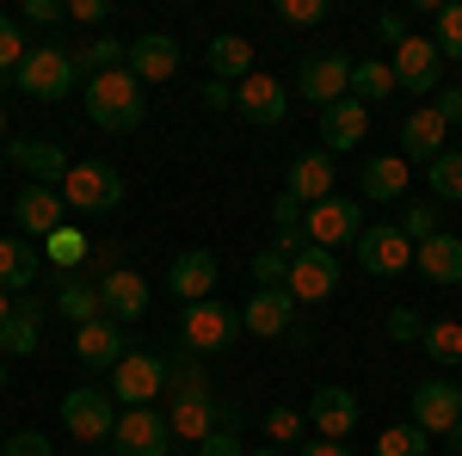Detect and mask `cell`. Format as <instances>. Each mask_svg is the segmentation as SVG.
Returning a JSON list of instances; mask_svg holds the SVG:
<instances>
[{
	"mask_svg": "<svg viewBox=\"0 0 462 456\" xmlns=\"http://www.w3.org/2000/svg\"><path fill=\"white\" fill-rule=\"evenodd\" d=\"M87 117L111 130V136H124V130H143L148 117V99H143V80L130 69H111V74H93L87 80Z\"/></svg>",
	"mask_w": 462,
	"mask_h": 456,
	"instance_id": "1",
	"label": "cell"
},
{
	"mask_svg": "<svg viewBox=\"0 0 462 456\" xmlns=\"http://www.w3.org/2000/svg\"><path fill=\"white\" fill-rule=\"evenodd\" d=\"M13 80H19L25 99H69L74 87H87V69L62 43H37V50H25V62H19Z\"/></svg>",
	"mask_w": 462,
	"mask_h": 456,
	"instance_id": "2",
	"label": "cell"
},
{
	"mask_svg": "<svg viewBox=\"0 0 462 456\" xmlns=\"http://www.w3.org/2000/svg\"><path fill=\"white\" fill-rule=\"evenodd\" d=\"M241 333H247V327H241V315H235L222 296H210V302H185V315H179V346L198 351V358L228 351Z\"/></svg>",
	"mask_w": 462,
	"mask_h": 456,
	"instance_id": "3",
	"label": "cell"
},
{
	"mask_svg": "<svg viewBox=\"0 0 462 456\" xmlns=\"http://www.w3.org/2000/svg\"><path fill=\"white\" fill-rule=\"evenodd\" d=\"M56 191H62L69 210L99 216V210H117V204H124V173H117L111 161H74L69 179H62Z\"/></svg>",
	"mask_w": 462,
	"mask_h": 456,
	"instance_id": "4",
	"label": "cell"
},
{
	"mask_svg": "<svg viewBox=\"0 0 462 456\" xmlns=\"http://www.w3.org/2000/svg\"><path fill=\"white\" fill-rule=\"evenodd\" d=\"M62 425H69V438H80V444H111V432H117L111 388H69L62 395Z\"/></svg>",
	"mask_w": 462,
	"mask_h": 456,
	"instance_id": "5",
	"label": "cell"
},
{
	"mask_svg": "<svg viewBox=\"0 0 462 456\" xmlns=\"http://www.w3.org/2000/svg\"><path fill=\"white\" fill-rule=\"evenodd\" d=\"M111 395H117L124 407H154V395H167V358L130 346L124 364L111 370Z\"/></svg>",
	"mask_w": 462,
	"mask_h": 456,
	"instance_id": "6",
	"label": "cell"
},
{
	"mask_svg": "<svg viewBox=\"0 0 462 456\" xmlns=\"http://www.w3.org/2000/svg\"><path fill=\"white\" fill-rule=\"evenodd\" d=\"M111 451L117 456H167L173 451V425L161 407H124L117 432H111Z\"/></svg>",
	"mask_w": 462,
	"mask_h": 456,
	"instance_id": "7",
	"label": "cell"
},
{
	"mask_svg": "<svg viewBox=\"0 0 462 456\" xmlns=\"http://www.w3.org/2000/svg\"><path fill=\"white\" fill-rule=\"evenodd\" d=\"M302 235H309V247H357V235H364V210H357L352 198H320V204H309L302 210Z\"/></svg>",
	"mask_w": 462,
	"mask_h": 456,
	"instance_id": "8",
	"label": "cell"
},
{
	"mask_svg": "<svg viewBox=\"0 0 462 456\" xmlns=\"http://www.w3.org/2000/svg\"><path fill=\"white\" fill-rule=\"evenodd\" d=\"M296 93L315 99L320 111L339 106V99H352V56H339V50L302 56V69H296Z\"/></svg>",
	"mask_w": 462,
	"mask_h": 456,
	"instance_id": "9",
	"label": "cell"
},
{
	"mask_svg": "<svg viewBox=\"0 0 462 456\" xmlns=\"http://www.w3.org/2000/svg\"><path fill=\"white\" fill-rule=\"evenodd\" d=\"M413 425H420L426 438H450V432L462 425V383L431 377V383L413 388Z\"/></svg>",
	"mask_w": 462,
	"mask_h": 456,
	"instance_id": "10",
	"label": "cell"
},
{
	"mask_svg": "<svg viewBox=\"0 0 462 456\" xmlns=\"http://www.w3.org/2000/svg\"><path fill=\"white\" fill-rule=\"evenodd\" d=\"M62 222H69V204H62L56 185H25V191L13 198V228H19L25 241H50Z\"/></svg>",
	"mask_w": 462,
	"mask_h": 456,
	"instance_id": "11",
	"label": "cell"
},
{
	"mask_svg": "<svg viewBox=\"0 0 462 456\" xmlns=\"http://www.w3.org/2000/svg\"><path fill=\"white\" fill-rule=\"evenodd\" d=\"M357 265H364L370 278H401V272L413 265V241H407L394 222H376V228L357 235Z\"/></svg>",
	"mask_w": 462,
	"mask_h": 456,
	"instance_id": "12",
	"label": "cell"
},
{
	"mask_svg": "<svg viewBox=\"0 0 462 456\" xmlns=\"http://www.w3.org/2000/svg\"><path fill=\"white\" fill-rule=\"evenodd\" d=\"M394 87H407L413 99L420 93H431L438 87V69H444V56H438V43L431 37H420V32H407V43H394Z\"/></svg>",
	"mask_w": 462,
	"mask_h": 456,
	"instance_id": "13",
	"label": "cell"
},
{
	"mask_svg": "<svg viewBox=\"0 0 462 456\" xmlns=\"http://www.w3.org/2000/svg\"><path fill=\"white\" fill-rule=\"evenodd\" d=\"M296 302H327L333 290H339V259L327 253V247H309V253H296L290 259V284H284Z\"/></svg>",
	"mask_w": 462,
	"mask_h": 456,
	"instance_id": "14",
	"label": "cell"
},
{
	"mask_svg": "<svg viewBox=\"0 0 462 456\" xmlns=\"http://www.w3.org/2000/svg\"><path fill=\"white\" fill-rule=\"evenodd\" d=\"M124 351H130V340H124V327H117L111 315L74 327V358H80L87 370H117V364H124Z\"/></svg>",
	"mask_w": 462,
	"mask_h": 456,
	"instance_id": "15",
	"label": "cell"
},
{
	"mask_svg": "<svg viewBox=\"0 0 462 456\" xmlns=\"http://www.w3.org/2000/svg\"><path fill=\"white\" fill-rule=\"evenodd\" d=\"M216 278H222V265H216L210 247H185L173 259V272H167V290L185 296V302H210L216 296Z\"/></svg>",
	"mask_w": 462,
	"mask_h": 456,
	"instance_id": "16",
	"label": "cell"
},
{
	"mask_svg": "<svg viewBox=\"0 0 462 456\" xmlns=\"http://www.w3.org/2000/svg\"><path fill=\"white\" fill-rule=\"evenodd\" d=\"M6 161L19 167V173H32V185H62L69 179V148H56V142L43 136H25V142H6Z\"/></svg>",
	"mask_w": 462,
	"mask_h": 456,
	"instance_id": "17",
	"label": "cell"
},
{
	"mask_svg": "<svg viewBox=\"0 0 462 456\" xmlns=\"http://www.w3.org/2000/svg\"><path fill=\"white\" fill-rule=\"evenodd\" d=\"M235 111L247 117V124H284V111H290V93H284V80H272V74H247L241 87H235Z\"/></svg>",
	"mask_w": 462,
	"mask_h": 456,
	"instance_id": "18",
	"label": "cell"
},
{
	"mask_svg": "<svg viewBox=\"0 0 462 456\" xmlns=\"http://www.w3.org/2000/svg\"><path fill=\"white\" fill-rule=\"evenodd\" d=\"M241 327L259 333V340H284L290 327H296V296L290 290H253L247 309H241Z\"/></svg>",
	"mask_w": 462,
	"mask_h": 456,
	"instance_id": "19",
	"label": "cell"
},
{
	"mask_svg": "<svg viewBox=\"0 0 462 456\" xmlns=\"http://www.w3.org/2000/svg\"><path fill=\"white\" fill-rule=\"evenodd\" d=\"M309 425H315V438L346 444V438L357 432V395H352V388H315V401H309Z\"/></svg>",
	"mask_w": 462,
	"mask_h": 456,
	"instance_id": "20",
	"label": "cell"
},
{
	"mask_svg": "<svg viewBox=\"0 0 462 456\" xmlns=\"http://www.w3.org/2000/svg\"><path fill=\"white\" fill-rule=\"evenodd\" d=\"M99 309H106L117 327H130V321H143L148 315V278L143 272H111V278H99Z\"/></svg>",
	"mask_w": 462,
	"mask_h": 456,
	"instance_id": "21",
	"label": "cell"
},
{
	"mask_svg": "<svg viewBox=\"0 0 462 456\" xmlns=\"http://www.w3.org/2000/svg\"><path fill=\"white\" fill-rule=\"evenodd\" d=\"M124 69L136 74L143 87H154V80H173V74H179V43H173L167 32H148V37H136V43H130V62H124Z\"/></svg>",
	"mask_w": 462,
	"mask_h": 456,
	"instance_id": "22",
	"label": "cell"
},
{
	"mask_svg": "<svg viewBox=\"0 0 462 456\" xmlns=\"http://www.w3.org/2000/svg\"><path fill=\"white\" fill-rule=\"evenodd\" d=\"M296 204H320V198H333V154L327 148H309V154H296L290 161V185H284Z\"/></svg>",
	"mask_w": 462,
	"mask_h": 456,
	"instance_id": "23",
	"label": "cell"
},
{
	"mask_svg": "<svg viewBox=\"0 0 462 456\" xmlns=\"http://www.w3.org/2000/svg\"><path fill=\"white\" fill-rule=\"evenodd\" d=\"M364 136H370V106L339 99V106L320 111V148H327V154H333V148H357Z\"/></svg>",
	"mask_w": 462,
	"mask_h": 456,
	"instance_id": "24",
	"label": "cell"
},
{
	"mask_svg": "<svg viewBox=\"0 0 462 456\" xmlns=\"http://www.w3.org/2000/svg\"><path fill=\"white\" fill-rule=\"evenodd\" d=\"M56 315L74 321V327H87V321H99V278H80V272H56Z\"/></svg>",
	"mask_w": 462,
	"mask_h": 456,
	"instance_id": "25",
	"label": "cell"
},
{
	"mask_svg": "<svg viewBox=\"0 0 462 456\" xmlns=\"http://www.w3.org/2000/svg\"><path fill=\"white\" fill-rule=\"evenodd\" d=\"M37 272H43V253L25 247V235H0V290L6 296H25Z\"/></svg>",
	"mask_w": 462,
	"mask_h": 456,
	"instance_id": "26",
	"label": "cell"
},
{
	"mask_svg": "<svg viewBox=\"0 0 462 456\" xmlns=\"http://www.w3.org/2000/svg\"><path fill=\"white\" fill-rule=\"evenodd\" d=\"M444 130H450V124H444L431 106H420V111L401 117V148H407L413 161H426V167H431V161L444 154Z\"/></svg>",
	"mask_w": 462,
	"mask_h": 456,
	"instance_id": "27",
	"label": "cell"
},
{
	"mask_svg": "<svg viewBox=\"0 0 462 456\" xmlns=\"http://www.w3.org/2000/svg\"><path fill=\"white\" fill-rule=\"evenodd\" d=\"M357 191H364V198H376V204L407 198V161H401V154H370V161H364V173H357Z\"/></svg>",
	"mask_w": 462,
	"mask_h": 456,
	"instance_id": "28",
	"label": "cell"
},
{
	"mask_svg": "<svg viewBox=\"0 0 462 456\" xmlns=\"http://www.w3.org/2000/svg\"><path fill=\"white\" fill-rule=\"evenodd\" d=\"M413 265L431 284H462V235H431V241H420L413 247Z\"/></svg>",
	"mask_w": 462,
	"mask_h": 456,
	"instance_id": "29",
	"label": "cell"
},
{
	"mask_svg": "<svg viewBox=\"0 0 462 456\" xmlns=\"http://www.w3.org/2000/svg\"><path fill=\"white\" fill-rule=\"evenodd\" d=\"M167 425H173L179 444H204L216 432V395H185V401H173L167 407Z\"/></svg>",
	"mask_w": 462,
	"mask_h": 456,
	"instance_id": "30",
	"label": "cell"
},
{
	"mask_svg": "<svg viewBox=\"0 0 462 456\" xmlns=\"http://www.w3.org/2000/svg\"><path fill=\"white\" fill-rule=\"evenodd\" d=\"M37 321H43V302H37V296H19L13 315L0 321V351H6V358H32L37 351Z\"/></svg>",
	"mask_w": 462,
	"mask_h": 456,
	"instance_id": "31",
	"label": "cell"
},
{
	"mask_svg": "<svg viewBox=\"0 0 462 456\" xmlns=\"http://www.w3.org/2000/svg\"><path fill=\"white\" fill-rule=\"evenodd\" d=\"M210 80H247L253 74V43L241 32H222V37H210Z\"/></svg>",
	"mask_w": 462,
	"mask_h": 456,
	"instance_id": "32",
	"label": "cell"
},
{
	"mask_svg": "<svg viewBox=\"0 0 462 456\" xmlns=\"http://www.w3.org/2000/svg\"><path fill=\"white\" fill-rule=\"evenodd\" d=\"M389 93H394V69L389 62H376V56L352 62V99L357 106H376V99H389Z\"/></svg>",
	"mask_w": 462,
	"mask_h": 456,
	"instance_id": "33",
	"label": "cell"
},
{
	"mask_svg": "<svg viewBox=\"0 0 462 456\" xmlns=\"http://www.w3.org/2000/svg\"><path fill=\"white\" fill-rule=\"evenodd\" d=\"M43 259H50L56 272H80V259H93V241H87L80 228H69V222H62V228L43 241Z\"/></svg>",
	"mask_w": 462,
	"mask_h": 456,
	"instance_id": "34",
	"label": "cell"
},
{
	"mask_svg": "<svg viewBox=\"0 0 462 456\" xmlns=\"http://www.w3.org/2000/svg\"><path fill=\"white\" fill-rule=\"evenodd\" d=\"M167 395H173V401H185V395H210V383H204V358H198V351H173V358H167Z\"/></svg>",
	"mask_w": 462,
	"mask_h": 456,
	"instance_id": "35",
	"label": "cell"
},
{
	"mask_svg": "<svg viewBox=\"0 0 462 456\" xmlns=\"http://www.w3.org/2000/svg\"><path fill=\"white\" fill-rule=\"evenodd\" d=\"M426 179H431V198L438 204H462V148H444L426 167Z\"/></svg>",
	"mask_w": 462,
	"mask_h": 456,
	"instance_id": "36",
	"label": "cell"
},
{
	"mask_svg": "<svg viewBox=\"0 0 462 456\" xmlns=\"http://www.w3.org/2000/svg\"><path fill=\"white\" fill-rule=\"evenodd\" d=\"M431 43H438V56L444 62H462V0H450V6H431Z\"/></svg>",
	"mask_w": 462,
	"mask_h": 456,
	"instance_id": "37",
	"label": "cell"
},
{
	"mask_svg": "<svg viewBox=\"0 0 462 456\" xmlns=\"http://www.w3.org/2000/svg\"><path fill=\"white\" fill-rule=\"evenodd\" d=\"M420 346L431 351V364H444V370H457L462 364V321H431L426 340Z\"/></svg>",
	"mask_w": 462,
	"mask_h": 456,
	"instance_id": "38",
	"label": "cell"
},
{
	"mask_svg": "<svg viewBox=\"0 0 462 456\" xmlns=\"http://www.w3.org/2000/svg\"><path fill=\"white\" fill-rule=\"evenodd\" d=\"M376 456H431V438L413 420H401V425H389V432L376 438Z\"/></svg>",
	"mask_w": 462,
	"mask_h": 456,
	"instance_id": "39",
	"label": "cell"
},
{
	"mask_svg": "<svg viewBox=\"0 0 462 456\" xmlns=\"http://www.w3.org/2000/svg\"><path fill=\"white\" fill-rule=\"evenodd\" d=\"M247 272H253V284H259V290H284V284H290V259L278 253V247H259Z\"/></svg>",
	"mask_w": 462,
	"mask_h": 456,
	"instance_id": "40",
	"label": "cell"
},
{
	"mask_svg": "<svg viewBox=\"0 0 462 456\" xmlns=\"http://www.w3.org/2000/svg\"><path fill=\"white\" fill-rule=\"evenodd\" d=\"M394 228H401V235H407L413 247H420V241H431V235H444V228H438V204H407Z\"/></svg>",
	"mask_w": 462,
	"mask_h": 456,
	"instance_id": "41",
	"label": "cell"
},
{
	"mask_svg": "<svg viewBox=\"0 0 462 456\" xmlns=\"http://www.w3.org/2000/svg\"><path fill=\"white\" fill-rule=\"evenodd\" d=\"M302 425H309V414L272 407V414H265V438H272V444H302Z\"/></svg>",
	"mask_w": 462,
	"mask_h": 456,
	"instance_id": "42",
	"label": "cell"
},
{
	"mask_svg": "<svg viewBox=\"0 0 462 456\" xmlns=\"http://www.w3.org/2000/svg\"><path fill=\"white\" fill-rule=\"evenodd\" d=\"M19 50H25V32H19V19H6V13H0V80H13V74H19V62H25Z\"/></svg>",
	"mask_w": 462,
	"mask_h": 456,
	"instance_id": "43",
	"label": "cell"
},
{
	"mask_svg": "<svg viewBox=\"0 0 462 456\" xmlns=\"http://www.w3.org/2000/svg\"><path fill=\"white\" fill-rule=\"evenodd\" d=\"M327 13H333L327 0H278V19H284V25H320Z\"/></svg>",
	"mask_w": 462,
	"mask_h": 456,
	"instance_id": "44",
	"label": "cell"
},
{
	"mask_svg": "<svg viewBox=\"0 0 462 456\" xmlns=\"http://www.w3.org/2000/svg\"><path fill=\"white\" fill-rule=\"evenodd\" d=\"M0 456H56V444H50L43 432H13V438H6V451H0Z\"/></svg>",
	"mask_w": 462,
	"mask_h": 456,
	"instance_id": "45",
	"label": "cell"
},
{
	"mask_svg": "<svg viewBox=\"0 0 462 456\" xmlns=\"http://www.w3.org/2000/svg\"><path fill=\"white\" fill-rule=\"evenodd\" d=\"M389 340H426V321L413 309H389Z\"/></svg>",
	"mask_w": 462,
	"mask_h": 456,
	"instance_id": "46",
	"label": "cell"
},
{
	"mask_svg": "<svg viewBox=\"0 0 462 456\" xmlns=\"http://www.w3.org/2000/svg\"><path fill=\"white\" fill-rule=\"evenodd\" d=\"M198 456H247V444H241L235 432H210V438L198 444Z\"/></svg>",
	"mask_w": 462,
	"mask_h": 456,
	"instance_id": "47",
	"label": "cell"
},
{
	"mask_svg": "<svg viewBox=\"0 0 462 456\" xmlns=\"http://www.w3.org/2000/svg\"><path fill=\"white\" fill-rule=\"evenodd\" d=\"M302 210H309V204H296V198H278V204H272V222H278V228H302Z\"/></svg>",
	"mask_w": 462,
	"mask_h": 456,
	"instance_id": "48",
	"label": "cell"
},
{
	"mask_svg": "<svg viewBox=\"0 0 462 456\" xmlns=\"http://www.w3.org/2000/svg\"><path fill=\"white\" fill-rule=\"evenodd\" d=\"M25 19H32V25H56V19H69V6H56V0H25Z\"/></svg>",
	"mask_w": 462,
	"mask_h": 456,
	"instance_id": "49",
	"label": "cell"
},
{
	"mask_svg": "<svg viewBox=\"0 0 462 456\" xmlns=\"http://www.w3.org/2000/svg\"><path fill=\"white\" fill-rule=\"evenodd\" d=\"M198 99H204L210 111H235V87H228V80H210V87H204Z\"/></svg>",
	"mask_w": 462,
	"mask_h": 456,
	"instance_id": "50",
	"label": "cell"
},
{
	"mask_svg": "<svg viewBox=\"0 0 462 456\" xmlns=\"http://www.w3.org/2000/svg\"><path fill=\"white\" fill-rule=\"evenodd\" d=\"M438 117H444V124H462V87H444V93H438Z\"/></svg>",
	"mask_w": 462,
	"mask_h": 456,
	"instance_id": "51",
	"label": "cell"
},
{
	"mask_svg": "<svg viewBox=\"0 0 462 456\" xmlns=\"http://www.w3.org/2000/svg\"><path fill=\"white\" fill-rule=\"evenodd\" d=\"M376 32H383V43H407V19H401V13H383Z\"/></svg>",
	"mask_w": 462,
	"mask_h": 456,
	"instance_id": "52",
	"label": "cell"
},
{
	"mask_svg": "<svg viewBox=\"0 0 462 456\" xmlns=\"http://www.w3.org/2000/svg\"><path fill=\"white\" fill-rule=\"evenodd\" d=\"M69 19H80V25H99V19H106V0H74Z\"/></svg>",
	"mask_w": 462,
	"mask_h": 456,
	"instance_id": "53",
	"label": "cell"
},
{
	"mask_svg": "<svg viewBox=\"0 0 462 456\" xmlns=\"http://www.w3.org/2000/svg\"><path fill=\"white\" fill-rule=\"evenodd\" d=\"M296 456H352V444H333V438H320V444H296Z\"/></svg>",
	"mask_w": 462,
	"mask_h": 456,
	"instance_id": "54",
	"label": "cell"
},
{
	"mask_svg": "<svg viewBox=\"0 0 462 456\" xmlns=\"http://www.w3.org/2000/svg\"><path fill=\"white\" fill-rule=\"evenodd\" d=\"M247 456H284V451H278V444H259V451H247Z\"/></svg>",
	"mask_w": 462,
	"mask_h": 456,
	"instance_id": "55",
	"label": "cell"
},
{
	"mask_svg": "<svg viewBox=\"0 0 462 456\" xmlns=\"http://www.w3.org/2000/svg\"><path fill=\"white\" fill-rule=\"evenodd\" d=\"M6 315H13V296H6V290H0V321H6Z\"/></svg>",
	"mask_w": 462,
	"mask_h": 456,
	"instance_id": "56",
	"label": "cell"
},
{
	"mask_svg": "<svg viewBox=\"0 0 462 456\" xmlns=\"http://www.w3.org/2000/svg\"><path fill=\"white\" fill-rule=\"evenodd\" d=\"M450 444H457V456H462V425H457V432H450Z\"/></svg>",
	"mask_w": 462,
	"mask_h": 456,
	"instance_id": "57",
	"label": "cell"
},
{
	"mask_svg": "<svg viewBox=\"0 0 462 456\" xmlns=\"http://www.w3.org/2000/svg\"><path fill=\"white\" fill-rule=\"evenodd\" d=\"M0 136H6V106H0Z\"/></svg>",
	"mask_w": 462,
	"mask_h": 456,
	"instance_id": "58",
	"label": "cell"
},
{
	"mask_svg": "<svg viewBox=\"0 0 462 456\" xmlns=\"http://www.w3.org/2000/svg\"><path fill=\"white\" fill-rule=\"evenodd\" d=\"M0 388H6V364H0Z\"/></svg>",
	"mask_w": 462,
	"mask_h": 456,
	"instance_id": "59",
	"label": "cell"
},
{
	"mask_svg": "<svg viewBox=\"0 0 462 456\" xmlns=\"http://www.w3.org/2000/svg\"><path fill=\"white\" fill-rule=\"evenodd\" d=\"M0 173H6V154H0Z\"/></svg>",
	"mask_w": 462,
	"mask_h": 456,
	"instance_id": "60",
	"label": "cell"
},
{
	"mask_svg": "<svg viewBox=\"0 0 462 456\" xmlns=\"http://www.w3.org/2000/svg\"><path fill=\"white\" fill-rule=\"evenodd\" d=\"M0 451H6V438H0Z\"/></svg>",
	"mask_w": 462,
	"mask_h": 456,
	"instance_id": "61",
	"label": "cell"
},
{
	"mask_svg": "<svg viewBox=\"0 0 462 456\" xmlns=\"http://www.w3.org/2000/svg\"><path fill=\"white\" fill-rule=\"evenodd\" d=\"M450 456H457V451H450Z\"/></svg>",
	"mask_w": 462,
	"mask_h": 456,
	"instance_id": "62",
	"label": "cell"
}]
</instances>
